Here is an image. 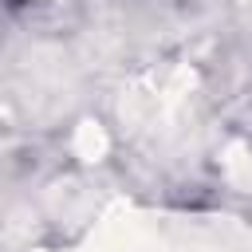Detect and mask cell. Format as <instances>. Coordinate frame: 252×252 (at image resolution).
<instances>
[{
    "label": "cell",
    "mask_w": 252,
    "mask_h": 252,
    "mask_svg": "<svg viewBox=\"0 0 252 252\" xmlns=\"http://www.w3.org/2000/svg\"><path fill=\"white\" fill-rule=\"evenodd\" d=\"M16 8H24V0H0V20H8Z\"/></svg>",
    "instance_id": "6da1fadb"
}]
</instances>
